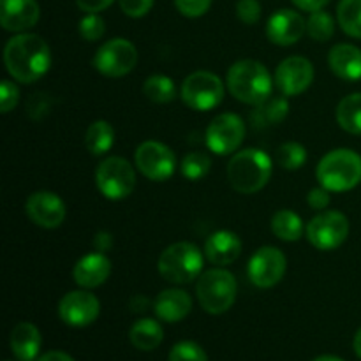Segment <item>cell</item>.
I'll list each match as a JSON object with an SVG mask.
<instances>
[{
  "instance_id": "cell-1",
  "label": "cell",
  "mask_w": 361,
  "mask_h": 361,
  "mask_svg": "<svg viewBox=\"0 0 361 361\" xmlns=\"http://www.w3.org/2000/svg\"><path fill=\"white\" fill-rule=\"evenodd\" d=\"M4 62L7 73L20 83H34L48 73L51 66V51L41 35L18 34L6 44Z\"/></svg>"
},
{
  "instance_id": "cell-2",
  "label": "cell",
  "mask_w": 361,
  "mask_h": 361,
  "mask_svg": "<svg viewBox=\"0 0 361 361\" xmlns=\"http://www.w3.org/2000/svg\"><path fill=\"white\" fill-rule=\"evenodd\" d=\"M231 95L245 104L257 106L271 95L274 81L267 67L257 60H238L228 71Z\"/></svg>"
},
{
  "instance_id": "cell-3",
  "label": "cell",
  "mask_w": 361,
  "mask_h": 361,
  "mask_svg": "<svg viewBox=\"0 0 361 361\" xmlns=\"http://www.w3.org/2000/svg\"><path fill=\"white\" fill-rule=\"evenodd\" d=\"M271 159L259 148H247L231 157L228 164V180L240 194L259 192L271 176Z\"/></svg>"
},
{
  "instance_id": "cell-4",
  "label": "cell",
  "mask_w": 361,
  "mask_h": 361,
  "mask_svg": "<svg viewBox=\"0 0 361 361\" xmlns=\"http://www.w3.org/2000/svg\"><path fill=\"white\" fill-rule=\"evenodd\" d=\"M321 187L330 192H345L361 182V155L349 148H337L324 155L316 169Z\"/></svg>"
},
{
  "instance_id": "cell-5",
  "label": "cell",
  "mask_w": 361,
  "mask_h": 361,
  "mask_svg": "<svg viewBox=\"0 0 361 361\" xmlns=\"http://www.w3.org/2000/svg\"><path fill=\"white\" fill-rule=\"evenodd\" d=\"M238 284L231 271L224 268H214L197 277L196 295L197 302L204 312L212 316H221L228 312L236 300Z\"/></svg>"
},
{
  "instance_id": "cell-6",
  "label": "cell",
  "mask_w": 361,
  "mask_h": 361,
  "mask_svg": "<svg viewBox=\"0 0 361 361\" xmlns=\"http://www.w3.org/2000/svg\"><path fill=\"white\" fill-rule=\"evenodd\" d=\"M203 261V254L194 243H173L159 257V274L173 284H189L201 275Z\"/></svg>"
},
{
  "instance_id": "cell-7",
  "label": "cell",
  "mask_w": 361,
  "mask_h": 361,
  "mask_svg": "<svg viewBox=\"0 0 361 361\" xmlns=\"http://www.w3.org/2000/svg\"><path fill=\"white\" fill-rule=\"evenodd\" d=\"M95 185L106 200H126L136 187V173L126 159L108 157L95 169Z\"/></svg>"
},
{
  "instance_id": "cell-8",
  "label": "cell",
  "mask_w": 361,
  "mask_h": 361,
  "mask_svg": "<svg viewBox=\"0 0 361 361\" xmlns=\"http://www.w3.org/2000/svg\"><path fill=\"white\" fill-rule=\"evenodd\" d=\"M180 97L196 111H210L224 99V83L221 78L208 71H196L182 83Z\"/></svg>"
},
{
  "instance_id": "cell-9",
  "label": "cell",
  "mask_w": 361,
  "mask_h": 361,
  "mask_svg": "<svg viewBox=\"0 0 361 361\" xmlns=\"http://www.w3.org/2000/svg\"><path fill=\"white\" fill-rule=\"evenodd\" d=\"M349 221L344 214L323 210L307 224V240L319 250H335L348 240Z\"/></svg>"
},
{
  "instance_id": "cell-10",
  "label": "cell",
  "mask_w": 361,
  "mask_h": 361,
  "mask_svg": "<svg viewBox=\"0 0 361 361\" xmlns=\"http://www.w3.org/2000/svg\"><path fill=\"white\" fill-rule=\"evenodd\" d=\"M137 63V49L130 41L122 37L104 42L95 51L94 67L108 78H122Z\"/></svg>"
},
{
  "instance_id": "cell-11",
  "label": "cell",
  "mask_w": 361,
  "mask_h": 361,
  "mask_svg": "<svg viewBox=\"0 0 361 361\" xmlns=\"http://www.w3.org/2000/svg\"><path fill=\"white\" fill-rule=\"evenodd\" d=\"M207 147L217 155H229L240 148L245 137V123L235 113H222L208 126Z\"/></svg>"
},
{
  "instance_id": "cell-12",
  "label": "cell",
  "mask_w": 361,
  "mask_h": 361,
  "mask_svg": "<svg viewBox=\"0 0 361 361\" xmlns=\"http://www.w3.org/2000/svg\"><path fill=\"white\" fill-rule=\"evenodd\" d=\"M136 166L141 175L154 182H166L176 169L175 152L159 141H145L136 150Z\"/></svg>"
},
{
  "instance_id": "cell-13",
  "label": "cell",
  "mask_w": 361,
  "mask_h": 361,
  "mask_svg": "<svg viewBox=\"0 0 361 361\" xmlns=\"http://www.w3.org/2000/svg\"><path fill=\"white\" fill-rule=\"evenodd\" d=\"M288 261L277 247H261L249 261V279L256 288L268 289L282 281Z\"/></svg>"
},
{
  "instance_id": "cell-14",
  "label": "cell",
  "mask_w": 361,
  "mask_h": 361,
  "mask_svg": "<svg viewBox=\"0 0 361 361\" xmlns=\"http://www.w3.org/2000/svg\"><path fill=\"white\" fill-rule=\"evenodd\" d=\"M101 314V302L88 291H71L60 300L59 316L67 326L85 328Z\"/></svg>"
},
{
  "instance_id": "cell-15",
  "label": "cell",
  "mask_w": 361,
  "mask_h": 361,
  "mask_svg": "<svg viewBox=\"0 0 361 361\" xmlns=\"http://www.w3.org/2000/svg\"><path fill=\"white\" fill-rule=\"evenodd\" d=\"M312 81L314 66L305 56H288L279 63L275 73V83L286 97L303 94L312 85Z\"/></svg>"
},
{
  "instance_id": "cell-16",
  "label": "cell",
  "mask_w": 361,
  "mask_h": 361,
  "mask_svg": "<svg viewBox=\"0 0 361 361\" xmlns=\"http://www.w3.org/2000/svg\"><path fill=\"white\" fill-rule=\"evenodd\" d=\"M25 212L35 226L44 229L59 228L67 214L63 201L49 190H37L30 194L25 203Z\"/></svg>"
},
{
  "instance_id": "cell-17",
  "label": "cell",
  "mask_w": 361,
  "mask_h": 361,
  "mask_svg": "<svg viewBox=\"0 0 361 361\" xmlns=\"http://www.w3.org/2000/svg\"><path fill=\"white\" fill-rule=\"evenodd\" d=\"M307 32V21L293 9H281L270 16L267 23V35L274 44L291 46L298 42Z\"/></svg>"
},
{
  "instance_id": "cell-18",
  "label": "cell",
  "mask_w": 361,
  "mask_h": 361,
  "mask_svg": "<svg viewBox=\"0 0 361 361\" xmlns=\"http://www.w3.org/2000/svg\"><path fill=\"white\" fill-rule=\"evenodd\" d=\"M41 18V7L35 0H0V23L7 32L23 34L35 27Z\"/></svg>"
},
{
  "instance_id": "cell-19",
  "label": "cell",
  "mask_w": 361,
  "mask_h": 361,
  "mask_svg": "<svg viewBox=\"0 0 361 361\" xmlns=\"http://www.w3.org/2000/svg\"><path fill=\"white\" fill-rule=\"evenodd\" d=\"M111 275V261L102 252L81 257L73 270L74 282L85 289H94L104 284Z\"/></svg>"
},
{
  "instance_id": "cell-20",
  "label": "cell",
  "mask_w": 361,
  "mask_h": 361,
  "mask_svg": "<svg viewBox=\"0 0 361 361\" xmlns=\"http://www.w3.org/2000/svg\"><path fill=\"white\" fill-rule=\"evenodd\" d=\"M242 254V240L233 231H215L204 243V256L212 264L226 267L235 263Z\"/></svg>"
},
{
  "instance_id": "cell-21",
  "label": "cell",
  "mask_w": 361,
  "mask_h": 361,
  "mask_svg": "<svg viewBox=\"0 0 361 361\" xmlns=\"http://www.w3.org/2000/svg\"><path fill=\"white\" fill-rule=\"evenodd\" d=\"M154 310L157 317L166 323H178L185 319L192 310V300L182 289H164L159 293L154 302Z\"/></svg>"
},
{
  "instance_id": "cell-22",
  "label": "cell",
  "mask_w": 361,
  "mask_h": 361,
  "mask_svg": "<svg viewBox=\"0 0 361 361\" xmlns=\"http://www.w3.org/2000/svg\"><path fill=\"white\" fill-rule=\"evenodd\" d=\"M331 73L344 81L361 80V49L353 44H337L328 53Z\"/></svg>"
},
{
  "instance_id": "cell-23",
  "label": "cell",
  "mask_w": 361,
  "mask_h": 361,
  "mask_svg": "<svg viewBox=\"0 0 361 361\" xmlns=\"http://www.w3.org/2000/svg\"><path fill=\"white\" fill-rule=\"evenodd\" d=\"M41 331L32 323H18L11 331L9 345L13 355L20 361H34L41 351Z\"/></svg>"
},
{
  "instance_id": "cell-24",
  "label": "cell",
  "mask_w": 361,
  "mask_h": 361,
  "mask_svg": "<svg viewBox=\"0 0 361 361\" xmlns=\"http://www.w3.org/2000/svg\"><path fill=\"white\" fill-rule=\"evenodd\" d=\"M289 104L286 95H279V97H270L263 101L261 104L256 106L252 113H250V122L254 127H268V126H277L282 120L288 116Z\"/></svg>"
},
{
  "instance_id": "cell-25",
  "label": "cell",
  "mask_w": 361,
  "mask_h": 361,
  "mask_svg": "<svg viewBox=\"0 0 361 361\" xmlns=\"http://www.w3.org/2000/svg\"><path fill=\"white\" fill-rule=\"evenodd\" d=\"M129 338L134 348L148 353L161 345L162 338H164V330H162V326L155 319L145 317V319L136 321L133 324L129 331Z\"/></svg>"
},
{
  "instance_id": "cell-26",
  "label": "cell",
  "mask_w": 361,
  "mask_h": 361,
  "mask_svg": "<svg viewBox=\"0 0 361 361\" xmlns=\"http://www.w3.org/2000/svg\"><path fill=\"white\" fill-rule=\"evenodd\" d=\"M337 122L345 133L361 136V92L345 95L337 106Z\"/></svg>"
},
{
  "instance_id": "cell-27",
  "label": "cell",
  "mask_w": 361,
  "mask_h": 361,
  "mask_svg": "<svg viewBox=\"0 0 361 361\" xmlns=\"http://www.w3.org/2000/svg\"><path fill=\"white\" fill-rule=\"evenodd\" d=\"M115 143V129L106 120L90 123L85 134V147L92 155H104Z\"/></svg>"
},
{
  "instance_id": "cell-28",
  "label": "cell",
  "mask_w": 361,
  "mask_h": 361,
  "mask_svg": "<svg viewBox=\"0 0 361 361\" xmlns=\"http://www.w3.org/2000/svg\"><path fill=\"white\" fill-rule=\"evenodd\" d=\"M271 231L279 240L296 242L303 235V222L300 215L291 210H279L271 219Z\"/></svg>"
},
{
  "instance_id": "cell-29",
  "label": "cell",
  "mask_w": 361,
  "mask_h": 361,
  "mask_svg": "<svg viewBox=\"0 0 361 361\" xmlns=\"http://www.w3.org/2000/svg\"><path fill=\"white\" fill-rule=\"evenodd\" d=\"M143 94L155 104H166L176 97L175 81L164 74H154L147 78L143 85Z\"/></svg>"
},
{
  "instance_id": "cell-30",
  "label": "cell",
  "mask_w": 361,
  "mask_h": 361,
  "mask_svg": "<svg viewBox=\"0 0 361 361\" xmlns=\"http://www.w3.org/2000/svg\"><path fill=\"white\" fill-rule=\"evenodd\" d=\"M337 18L345 34L361 39V0H341L337 7Z\"/></svg>"
},
{
  "instance_id": "cell-31",
  "label": "cell",
  "mask_w": 361,
  "mask_h": 361,
  "mask_svg": "<svg viewBox=\"0 0 361 361\" xmlns=\"http://www.w3.org/2000/svg\"><path fill=\"white\" fill-rule=\"evenodd\" d=\"M307 32L317 42L330 41L335 34V20L323 9L310 13V18L307 20Z\"/></svg>"
},
{
  "instance_id": "cell-32",
  "label": "cell",
  "mask_w": 361,
  "mask_h": 361,
  "mask_svg": "<svg viewBox=\"0 0 361 361\" xmlns=\"http://www.w3.org/2000/svg\"><path fill=\"white\" fill-rule=\"evenodd\" d=\"M212 159L210 155L204 152H190L183 157L182 161V175L190 182H197V180L204 178L210 173Z\"/></svg>"
},
{
  "instance_id": "cell-33",
  "label": "cell",
  "mask_w": 361,
  "mask_h": 361,
  "mask_svg": "<svg viewBox=\"0 0 361 361\" xmlns=\"http://www.w3.org/2000/svg\"><path fill=\"white\" fill-rule=\"evenodd\" d=\"M277 161L284 169L295 171V169H300L307 162V150L303 148V145L289 141V143L279 147Z\"/></svg>"
},
{
  "instance_id": "cell-34",
  "label": "cell",
  "mask_w": 361,
  "mask_h": 361,
  "mask_svg": "<svg viewBox=\"0 0 361 361\" xmlns=\"http://www.w3.org/2000/svg\"><path fill=\"white\" fill-rule=\"evenodd\" d=\"M168 361H208L207 353L192 341H182L173 345Z\"/></svg>"
},
{
  "instance_id": "cell-35",
  "label": "cell",
  "mask_w": 361,
  "mask_h": 361,
  "mask_svg": "<svg viewBox=\"0 0 361 361\" xmlns=\"http://www.w3.org/2000/svg\"><path fill=\"white\" fill-rule=\"evenodd\" d=\"M106 25L104 20L97 13H88L87 16L81 18L80 21V35L85 41H99L104 35Z\"/></svg>"
},
{
  "instance_id": "cell-36",
  "label": "cell",
  "mask_w": 361,
  "mask_h": 361,
  "mask_svg": "<svg viewBox=\"0 0 361 361\" xmlns=\"http://www.w3.org/2000/svg\"><path fill=\"white\" fill-rule=\"evenodd\" d=\"M53 104V99L48 94H42V92H35L30 95V99L27 101V113L34 120L44 118L49 113Z\"/></svg>"
},
{
  "instance_id": "cell-37",
  "label": "cell",
  "mask_w": 361,
  "mask_h": 361,
  "mask_svg": "<svg viewBox=\"0 0 361 361\" xmlns=\"http://www.w3.org/2000/svg\"><path fill=\"white\" fill-rule=\"evenodd\" d=\"M236 16L245 25H254L261 20V4L257 0H238Z\"/></svg>"
},
{
  "instance_id": "cell-38",
  "label": "cell",
  "mask_w": 361,
  "mask_h": 361,
  "mask_svg": "<svg viewBox=\"0 0 361 361\" xmlns=\"http://www.w3.org/2000/svg\"><path fill=\"white\" fill-rule=\"evenodd\" d=\"M175 6L180 14L187 18H200L208 13L212 0H175Z\"/></svg>"
},
{
  "instance_id": "cell-39",
  "label": "cell",
  "mask_w": 361,
  "mask_h": 361,
  "mask_svg": "<svg viewBox=\"0 0 361 361\" xmlns=\"http://www.w3.org/2000/svg\"><path fill=\"white\" fill-rule=\"evenodd\" d=\"M20 101V90L11 80H2L0 87V111L9 113Z\"/></svg>"
},
{
  "instance_id": "cell-40",
  "label": "cell",
  "mask_w": 361,
  "mask_h": 361,
  "mask_svg": "<svg viewBox=\"0 0 361 361\" xmlns=\"http://www.w3.org/2000/svg\"><path fill=\"white\" fill-rule=\"evenodd\" d=\"M120 9L130 18H143L145 14L150 13L155 0H118Z\"/></svg>"
},
{
  "instance_id": "cell-41",
  "label": "cell",
  "mask_w": 361,
  "mask_h": 361,
  "mask_svg": "<svg viewBox=\"0 0 361 361\" xmlns=\"http://www.w3.org/2000/svg\"><path fill=\"white\" fill-rule=\"evenodd\" d=\"M330 201V190L324 189V187H317V189H312L307 194V203H309L310 208H314V210H324V208H328Z\"/></svg>"
},
{
  "instance_id": "cell-42",
  "label": "cell",
  "mask_w": 361,
  "mask_h": 361,
  "mask_svg": "<svg viewBox=\"0 0 361 361\" xmlns=\"http://www.w3.org/2000/svg\"><path fill=\"white\" fill-rule=\"evenodd\" d=\"M78 7L85 13H101V11L108 9L113 4V0H76Z\"/></svg>"
},
{
  "instance_id": "cell-43",
  "label": "cell",
  "mask_w": 361,
  "mask_h": 361,
  "mask_svg": "<svg viewBox=\"0 0 361 361\" xmlns=\"http://www.w3.org/2000/svg\"><path fill=\"white\" fill-rule=\"evenodd\" d=\"M298 9L307 11V13H316V11H321L324 6L330 4V0H291Z\"/></svg>"
},
{
  "instance_id": "cell-44",
  "label": "cell",
  "mask_w": 361,
  "mask_h": 361,
  "mask_svg": "<svg viewBox=\"0 0 361 361\" xmlns=\"http://www.w3.org/2000/svg\"><path fill=\"white\" fill-rule=\"evenodd\" d=\"M111 245H113L111 235H108V233H97V235H95L94 247L97 252H104V250H108Z\"/></svg>"
},
{
  "instance_id": "cell-45",
  "label": "cell",
  "mask_w": 361,
  "mask_h": 361,
  "mask_svg": "<svg viewBox=\"0 0 361 361\" xmlns=\"http://www.w3.org/2000/svg\"><path fill=\"white\" fill-rule=\"evenodd\" d=\"M37 361H74V358L63 351H49L44 353Z\"/></svg>"
},
{
  "instance_id": "cell-46",
  "label": "cell",
  "mask_w": 361,
  "mask_h": 361,
  "mask_svg": "<svg viewBox=\"0 0 361 361\" xmlns=\"http://www.w3.org/2000/svg\"><path fill=\"white\" fill-rule=\"evenodd\" d=\"M148 309V300L145 296H134L130 300V310L133 312H143V310Z\"/></svg>"
},
{
  "instance_id": "cell-47",
  "label": "cell",
  "mask_w": 361,
  "mask_h": 361,
  "mask_svg": "<svg viewBox=\"0 0 361 361\" xmlns=\"http://www.w3.org/2000/svg\"><path fill=\"white\" fill-rule=\"evenodd\" d=\"M353 348H355V353L356 356L361 360V328L358 331H356L355 335V341H353Z\"/></svg>"
},
{
  "instance_id": "cell-48",
  "label": "cell",
  "mask_w": 361,
  "mask_h": 361,
  "mask_svg": "<svg viewBox=\"0 0 361 361\" xmlns=\"http://www.w3.org/2000/svg\"><path fill=\"white\" fill-rule=\"evenodd\" d=\"M314 361H344V360L338 358V356H334V355H323V356H319V358H316Z\"/></svg>"
}]
</instances>
